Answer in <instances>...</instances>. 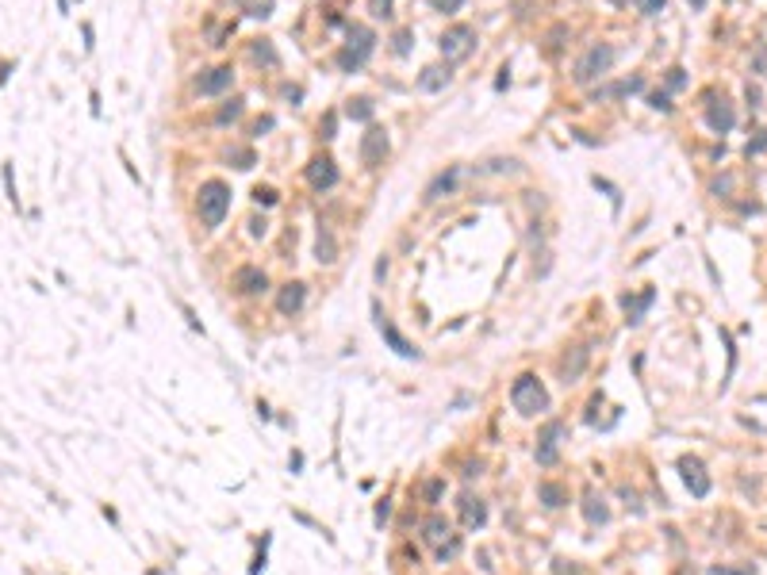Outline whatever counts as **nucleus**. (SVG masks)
<instances>
[{
    "label": "nucleus",
    "mask_w": 767,
    "mask_h": 575,
    "mask_svg": "<svg viewBox=\"0 0 767 575\" xmlns=\"http://www.w3.org/2000/svg\"><path fill=\"white\" fill-rule=\"evenodd\" d=\"M196 211H200V222L207 230H215L231 211V188L223 181H204L196 192Z\"/></svg>",
    "instance_id": "1"
},
{
    "label": "nucleus",
    "mask_w": 767,
    "mask_h": 575,
    "mask_svg": "<svg viewBox=\"0 0 767 575\" xmlns=\"http://www.w3.org/2000/svg\"><path fill=\"white\" fill-rule=\"evenodd\" d=\"M511 402L518 414H541V411H549V391L541 387V380L534 372H522L511 384Z\"/></svg>",
    "instance_id": "2"
},
{
    "label": "nucleus",
    "mask_w": 767,
    "mask_h": 575,
    "mask_svg": "<svg viewBox=\"0 0 767 575\" xmlns=\"http://www.w3.org/2000/svg\"><path fill=\"white\" fill-rule=\"evenodd\" d=\"M614 66V46L610 42H599V46L583 50V57L576 62V69H572V81L576 85H591L599 81V77H606Z\"/></svg>",
    "instance_id": "3"
},
{
    "label": "nucleus",
    "mask_w": 767,
    "mask_h": 575,
    "mask_svg": "<svg viewBox=\"0 0 767 575\" xmlns=\"http://www.w3.org/2000/svg\"><path fill=\"white\" fill-rule=\"evenodd\" d=\"M472 46H476V31H472L468 24H453L446 35H441V54H446L449 62H461V57H468Z\"/></svg>",
    "instance_id": "4"
},
{
    "label": "nucleus",
    "mask_w": 767,
    "mask_h": 575,
    "mask_svg": "<svg viewBox=\"0 0 767 575\" xmlns=\"http://www.w3.org/2000/svg\"><path fill=\"white\" fill-rule=\"evenodd\" d=\"M564 434H568L564 422H545V430L537 434V464H556V449H561Z\"/></svg>",
    "instance_id": "5"
},
{
    "label": "nucleus",
    "mask_w": 767,
    "mask_h": 575,
    "mask_svg": "<svg viewBox=\"0 0 767 575\" xmlns=\"http://www.w3.org/2000/svg\"><path fill=\"white\" fill-rule=\"evenodd\" d=\"M388 157V131L384 127H369L361 134V161L364 165H380Z\"/></svg>",
    "instance_id": "6"
},
{
    "label": "nucleus",
    "mask_w": 767,
    "mask_h": 575,
    "mask_svg": "<svg viewBox=\"0 0 767 575\" xmlns=\"http://www.w3.org/2000/svg\"><path fill=\"white\" fill-rule=\"evenodd\" d=\"M234 85V69L231 66H215L207 69V73L196 77V92L200 96H219V92H227Z\"/></svg>",
    "instance_id": "7"
},
{
    "label": "nucleus",
    "mask_w": 767,
    "mask_h": 575,
    "mask_svg": "<svg viewBox=\"0 0 767 575\" xmlns=\"http://www.w3.org/2000/svg\"><path fill=\"white\" fill-rule=\"evenodd\" d=\"M307 181H311V188L326 192L338 184V165H334V157H311V165H307Z\"/></svg>",
    "instance_id": "8"
},
{
    "label": "nucleus",
    "mask_w": 767,
    "mask_h": 575,
    "mask_svg": "<svg viewBox=\"0 0 767 575\" xmlns=\"http://www.w3.org/2000/svg\"><path fill=\"white\" fill-rule=\"evenodd\" d=\"M679 472H683V484L691 487V495H706L709 491V479H706V472H702V460H694V457H683L679 460Z\"/></svg>",
    "instance_id": "9"
},
{
    "label": "nucleus",
    "mask_w": 767,
    "mask_h": 575,
    "mask_svg": "<svg viewBox=\"0 0 767 575\" xmlns=\"http://www.w3.org/2000/svg\"><path fill=\"white\" fill-rule=\"evenodd\" d=\"M457 184H461V169H457V165H453V169L437 172L434 181L426 184V200H430V204H434V200H441V196H453V192H457Z\"/></svg>",
    "instance_id": "10"
},
{
    "label": "nucleus",
    "mask_w": 767,
    "mask_h": 575,
    "mask_svg": "<svg viewBox=\"0 0 767 575\" xmlns=\"http://www.w3.org/2000/svg\"><path fill=\"white\" fill-rule=\"evenodd\" d=\"M265 272L261 269H254V265H242L238 272H234V288H238L242 296H257V292H265Z\"/></svg>",
    "instance_id": "11"
},
{
    "label": "nucleus",
    "mask_w": 767,
    "mask_h": 575,
    "mask_svg": "<svg viewBox=\"0 0 767 575\" xmlns=\"http://www.w3.org/2000/svg\"><path fill=\"white\" fill-rule=\"evenodd\" d=\"M303 299H307V288L299 284V280H296V284H284L281 296H276V311H281V315H296L299 307H303Z\"/></svg>",
    "instance_id": "12"
},
{
    "label": "nucleus",
    "mask_w": 767,
    "mask_h": 575,
    "mask_svg": "<svg viewBox=\"0 0 767 575\" xmlns=\"http://www.w3.org/2000/svg\"><path fill=\"white\" fill-rule=\"evenodd\" d=\"M706 123L718 134H725L729 127H733V107H729V100H714V104L706 107Z\"/></svg>",
    "instance_id": "13"
},
{
    "label": "nucleus",
    "mask_w": 767,
    "mask_h": 575,
    "mask_svg": "<svg viewBox=\"0 0 767 575\" xmlns=\"http://www.w3.org/2000/svg\"><path fill=\"white\" fill-rule=\"evenodd\" d=\"M372 46H376V35H372L369 27H357V24L349 27V46H346V50H353V54L364 62V57L372 54Z\"/></svg>",
    "instance_id": "14"
},
{
    "label": "nucleus",
    "mask_w": 767,
    "mask_h": 575,
    "mask_svg": "<svg viewBox=\"0 0 767 575\" xmlns=\"http://www.w3.org/2000/svg\"><path fill=\"white\" fill-rule=\"evenodd\" d=\"M461 518H464V526H468V529H479L487 522V506L479 499H472V495H464V499H461Z\"/></svg>",
    "instance_id": "15"
},
{
    "label": "nucleus",
    "mask_w": 767,
    "mask_h": 575,
    "mask_svg": "<svg viewBox=\"0 0 767 575\" xmlns=\"http://www.w3.org/2000/svg\"><path fill=\"white\" fill-rule=\"evenodd\" d=\"M449 85V66H426L418 77V89L422 92H441Z\"/></svg>",
    "instance_id": "16"
},
{
    "label": "nucleus",
    "mask_w": 767,
    "mask_h": 575,
    "mask_svg": "<svg viewBox=\"0 0 767 575\" xmlns=\"http://www.w3.org/2000/svg\"><path fill=\"white\" fill-rule=\"evenodd\" d=\"M426 541L434 545V549H441V545L453 541V533H449V522H446V518H430V522H426Z\"/></svg>",
    "instance_id": "17"
},
{
    "label": "nucleus",
    "mask_w": 767,
    "mask_h": 575,
    "mask_svg": "<svg viewBox=\"0 0 767 575\" xmlns=\"http://www.w3.org/2000/svg\"><path fill=\"white\" fill-rule=\"evenodd\" d=\"M380 330H384V337H388V342H391V349H396L399 357H414V345L407 342V337L399 334V330L391 326V322H384V319H380Z\"/></svg>",
    "instance_id": "18"
},
{
    "label": "nucleus",
    "mask_w": 767,
    "mask_h": 575,
    "mask_svg": "<svg viewBox=\"0 0 767 575\" xmlns=\"http://www.w3.org/2000/svg\"><path fill=\"white\" fill-rule=\"evenodd\" d=\"M652 296H656V292H652V288H644V292H641V296H637V299H629V296L621 299V303H626V315H629V322H641V315L649 311Z\"/></svg>",
    "instance_id": "19"
},
{
    "label": "nucleus",
    "mask_w": 767,
    "mask_h": 575,
    "mask_svg": "<svg viewBox=\"0 0 767 575\" xmlns=\"http://www.w3.org/2000/svg\"><path fill=\"white\" fill-rule=\"evenodd\" d=\"M249 57H254V62H265V66H281V54H276V50H272V42L269 39H257L254 46H249Z\"/></svg>",
    "instance_id": "20"
},
{
    "label": "nucleus",
    "mask_w": 767,
    "mask_h": 575,
    "mask_svg": "<svg viewBox=\"0 0 767 575\" xmlns=\"http://www.w3.org/2000/svg\"><path fill=\"white\" fill-rule=\"evenodd\" d=\"M583 514H587V522H591V526H602V522H606V518H610V510H606V502L599 499V495H587V502H583Z\"/></svg>",
    "instance_id": "21"
},
{
    "label": "nucleus",
    "mask_w": 767,
    "mask_h": 575,
    "mask_svg": "<svg viewBox=\"0 0 767 575\" xmlns=\"http://www.w3.org/2000/svg\"><path fill=\"white\" fill-rule=\"evenodd\" d=\"M537 495H541L545 506H564V502H568V491H564L561 484H541V487H537Z\"/></svg>",
    "instance_id": "22"
},
{
    "label": "nucleus",
    "mask_w": 767,
    "mask_h": 575,
    "mask_svg": "<svg viewBox=\"0 0 767 575\" xmlns=\"http://www.w3.org/2000/svg\"><path fill=\"white\" fill-rule=\"evenodd\" d=\"M587 364V349H572V361H564V384H572V380H579V372H583Z\"/></svg>",
    "instance_id": "23"
},
{
    "label": "nucleus",
    "mask_w": 767,
    "mask_h": 575,
    "mask_svg": "<svg viewBox=\"0 0 767 575\" xmlns=\"http://www.w3.org/2000/svg\"><path fill=\"white\" fill-rule=\"evenodd\" d=\"M346 115L349 119H372V100L369 96H357V100H349V107H346Z\"/></svg>",
    "instance_id": "24"
},
{
    "label": "nucleus",
    "mask_w": 767,
    "mask_h": 575,
    "mask_svg": "<svg viewBox=\"0 0 767 575\" xmlns=\"http://www.w3.org/2000/svg\"><path fill=\"white\" fill-rule=\"evenodd\" d=\"M315 254H319V261H326V265L334 261V254H338V246H334V238H330V234H326V230H319V242H315Z\"/></svg>",
    "instance_id": "25"
},
{
    "label": "nucleus",
    "mask_w": 767,
    "mask_h": 575,
    "mask_svg": "<svg viewBox=\"0 0 767 575\" xmlns=\"http://www.w3.org/2000/svg\"><path fill=\"white\" fill-rule=\"evenodd\" d=\"M238 115H242V100L234 96V100H227V104L215 112V123H231V119H238Z\"/></svg>",
    "instance_id": "26"
},
{
    "label": "nucleus",
    "mask_w": 767,
    "mask_h": 575,
    "mask_svg": "<svg viewBox=\"0 0 767 575\" xmlns=\"http://www.w3.org/2000/svg\"><path fill=\"white\" fill-rule=\"evenodd\" d=\"M227 161H234V169H249V165H254V154H249V150H231Z\"/></svg>",
    "instance_id": "27"
},
{
    "label": "nucleus",
    "mask_w": 767,
    "mask_h": 575,
    "mask_svg": "<svg viewBox=\"0 0 767 575\" xmlns=\"http://www.w3.org/2000/svg\"><path fill=\"white\" fill-rule=\"evenodd\" d=\"M338 66H342V69H361L364 62L353 54V50H342V54H338Z\"/></svg>",
    "instance_id": "28"
},
{
    "label": "nucleus",
    "mask_w": 767,
    "mask_h": 575,
    "mask_svg": "<svg viewBox=\"0 0 767 575\" xmlns=\"http://www.w3.org/2000/svg\"><path fill=\"white\" fill-rule=\"evenodd\" d=\"M664 4H668V0H637L641 16H656V12H664Z\"/></svg>",
    "instance_id": "29"
},
{
    "label": "nucleus",
    "mask_w": 767,
    "mask_h": 575,
    "mask_svg": "<svg viewBox=\"0 0 767 575\" xmlns=\"http://www.w3.org/2000/svg\"><path fill=\"white\" fill-rule=\"evenodd\" d=\"M391 4H396V0H372V16H376V19H391Z\"/></svg>",
    "instance_id": "30"
},
{
    "label": "nucleus",
    "mask_w": 767,
    "mask_h": 575,
    "mask_svg": "<svg viewBox=\"0 0 767 575\" xmlns=\"http://www.w3.org/2000/svg\"><path fill=\"white\" fill-rule=\"evenodd\" d=\"M334 127H338V115L330 112L326 119H322V127H319V131H322V139H334Z\"/></svg>",
    "instance_id": "31"
},
{
    "label": "nucleus",
    "mask_w": 767,
    "mask_h": 575,
    "mask_svg": "<svg viewBox=\"0 0 767 575\" xmlns=\"http://www.w3.org/2000/svg\"><path fill=\"white\" fill-rule=\"evenodd\" d=\"M254 200H257V204H265V207H272V204H276V192H272V188H257Z\"/></svg>",
    "instance_id": "32"
},
{
    "label": "nucleus",
    "mask_w": 767,
    "mask_h": 575,
    "mask_svg": "<svg viewBox=\"0 0 767 575\" xmlns=\"http://www.w3.org/2000/svg\"><path fill=\"white\" fill-rule=\"evenodd\" d=\"M411 50V31H399L396 35V54H407Z\"/></svg>",
    "instance_id": "33"
},
{
    "label": "nucleus",
    "mask_w": 767,
    "mask_h": 575,
    "mask_svg": "<svg viewBox=\"0 0 767 575\" xmlns=\"http://www.w3.org/2000/svg\"><path fill=\"white\" fill-rule=\"evenodd\" d=\"M434 4H437L441 12H449V16H453V12H461V4H464V0H434Z\"/></svg>",
    "instance_id": "34"
},
{
    "label": "nucleus",
    "mask_w": 767,
    "mask_h": 575,
    "mask_svg": "<svg viewBox=\"0 0 767 575\" xmlns=\"http://www.w3.org/2000/svg\"><path fill=\"white\" fill-rule=\"evenodd\" d=\"M668 89H683V69H668Z\"/></svg>",
    "instance_id": "35"
},
{
    "label": "nucleus",
    "mask_w": 767,
    "mask_h": 575,
    "mask_svg": "<svg viewBox=\"0 0 767 575\" xmlns=\"http://www.w3.org/2000/svg\"><path fill=\"white\" fill-rule=\"evenodd\" d=\"M649 104H652V107H660V112H671V104H668V96H664V92H656V96H649Z\"/></svg>",
    "instance_id": "36"
},
{
    "label": "nucleus",
    "mask_w": 767,
    "mask_h": 575,
    "mask_svg": "<svg viewBox=\"0 0 767 575\" xmlns=\"http://www.w3.org/2000/svg\"><path fill=\"white\" fill-rule=\"evenodd\" d=\"M714 575H752V572H721V567H718Z\"/></svg>",
    "instance_id": "37"
},
{
    "label": "nucleus",
    "mask_w": 767,
    "mask_h": 575,
    "mask_svg": "<svg viewBox=\"0 0 767 575\" xmlns=\"http://www.w3.org/2000/svg\"><path fill=\"white\" fill-rule=\"evenodd\" d=\"M691 4H694V8H702V4H706V0H691Z\"/></svg>",
    "instance_id": "38"
},
{
    "label": "nucleus",
    "mask_w": 767,
    "mask_h": 575,
    "mask_svg": "<svg viewBox=\"0 0 767 575\" xmlns=\"http://www.w3.org/2000/svg\"><path fill=\"white\" fill-rule=\"evenodd\" d=\"M610 4H626V0H610Z\"/></svg>",
    "instance_id": "39"
}]
</instances>
